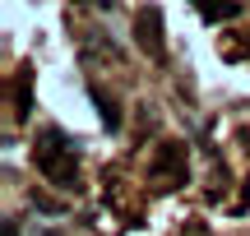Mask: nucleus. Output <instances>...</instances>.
Masks as SVG:
<instances>
[{"instance_id": "obj_10", "label": "nucleus", "mask_w": 250, "mask_h": 236, "mask_svg": "<svg viewBox=\"0 0 250 236\" xmlns=\"http://www.w3.org/2000/svg\"><path fill=\"white\" fill-rule=\"evenodd\" d=\"M246 51H250V33H246Z\"/></svg>"}, {"instance_id": "obj_5", "label": "nucleus", "mask_w": 250, "mask_h": 236, "mask_svg": "<svg viewBox=\"0 0 250 236\" xmlns=\"http://www.w3.org/2000/svg\"><path fill=\"white\" fill-rule=\"evenodd\" d=\"M14 116L19 120H28V116H33V88H28V74H19V83H14Z\"/></svg>"}, {"instance_id": "obj_8", "label": "nucleus", "mask_w": 250, "mask_h": 236, "mask_svg": "<svg viewBox=\"0 0 250 236\" xmlns=\"http://www.w3.org/2000/svg\"><path fill=\"white\" fill-rule=\"evenodd\" d=\"M5 236H19V222H5Z\"/></svg>"}, {"instance_id": "obj_6", "label": "nucleus", "mask_w": 250, "mask_h": 236, "mask_svg": "<svg viewBox=\"0 0 250 236\" xmlns=\"http://www.w3.org/2000/svg\"><path fill=\"white\" fill-rule=\"evenodd\" d=\"M93 102H98V111H102V125H107V130H121V111H116V102H107L98 88H93Z\"/></svg>"}, {"instance_id": "obj_3", "label": "nucleus", "mask_w": 250, "mask_h": 236, "mask_svg": "<svg viewBox=\"0 0 250 236\" xmlns=\"http://www.w3.org/2000/svg\"><path fill=\"white\" fill-rule=\"evenodd\" d=\"M134 42L148 60H167V42H162V9L158 5H144L134 14Z\"/></svg>"}, {"instance_id": "obj_9", "label": "nucleus", "mask_w": 250, "mask_h": 236, "mask_svg": "<svg viewBox=\"0 0 250 236\" xmlns=\"http://www.w3.org/2000/svg\"><path fill=\"white\" fill-rule=\"evenodd\" d=\"M93 5H98V9H111V5H116V0H93Z\"/></svg>"}, {"instance_id": "obj_1", "label": "nucleus", "mask_w": 250, "mask_h": 236, "mask_svg": "<svg viewBox=\"0 0 250 236\" xmlns=\"http://www.w3.org/2000/svg\"><path fill=\"white\" fill-rule=\"evenodd\" d=\"M33 162H37V172H42L51 185H61V190H74V185H79V144H74L65 130L46 125L42 135H37Z\"/></svg>"}, {"instance_id": "obj_4", "label": "nucleus", "mask_w": 250, "mask_h": 236, "mask_svg": "<svg viewBox=\"0 0 250 236\" xmlns=\"http://www.w3.org/2000/svg\"><path fill=\"white\" fill-rule=\"evenodd\" d=\"M195 9L204 23H227V19L241 14V0H195Z\"/></svg>"}, {"instance_id": "obj_7", "label": "nucleus", "mask_w": 250, "mask_h": 236, "mask_svg": "<svg viewBox=\"0 0 250 236\" xmlns=\"http://www.w3.org/2000/svg\"><path fill=\"white\" fill-rule=\"evenodd\" d=\"M236 144H241L246 153H250V125H241V130H236Z\"/></svg>"}, {"instance_id": "obj_2", "label": "nucleus", "mask_w": 250, "mask_h": 236, "mask_svg": "<svg viewBox=\"0 0 250 236\" xmlns=\"http://www.w3.org/2000/svg\"><path fill=\"white\" fill-rule=\"evenodd\" d=\"M148 176L153 185H162V190H176V185H186V144H158V153H153L148 162Z\"/></svg>"}]
</instances>
